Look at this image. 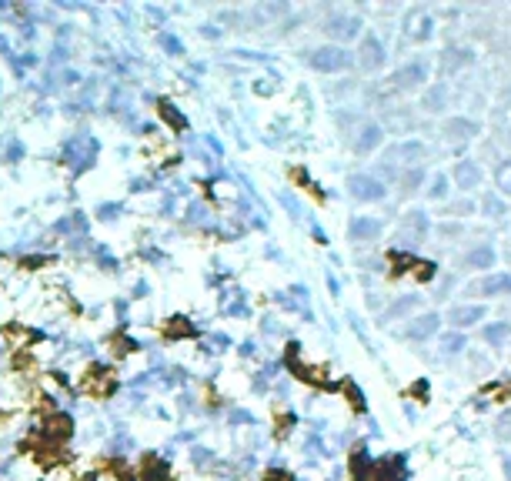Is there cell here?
Returning <instances> with one entry per match:
<instances>
[{
	"label": "cell",
	"instance_id": "6da1fadb",
	"mask_svg": "<svg viewBox=\"0 0 511 481\" xmlns=\"http://www.w3.org/2000/svg\"><path fill=\"white\" fill-rule=\"evenodd\" d=\"M77 391L84 394V398H94V401H107L117 394V374L110 364H100V361H90L84 374H80V381H77Z\"/></svg>",
	"mask_w": 511,
	"mask_h": 481
},
{
	"label": "cell",
	"instance_id": "7a4b0ae2",
	"mask_svg": "<svg viewBox=\"0 0 511 481\" xmlns=\"http://www.w3.org/2000/svg\"><path fill=\"white\" fill-rule=\"evenodd\" d=\"M37 435H41V441H47V445H64L74 438V418L67 415V411H51V415L37 418V428H33Z\"/></svg>",
	"mask_w": 511,
	"mask_h": 481
},
{
	"label": "cell",
	"instance_id": "3957f363",
	"mask_svg": "<svg viewBox=\"0 0 511 481\" xmlns=\"http://www.w3.org/2000/svg\"><path fill=\"white\" fill-rule=\"evenodd\" d=\"M137 481H174V471H171V461L164 455H154V451H144L141 461H137Z\"/></svg>",
	"mask_w": 511,
	"mask_h": 481
},
{
	"label": "cell",
	"instance_id": "277c9868",
	"mask_svg": "<svg viewBox=\"0 0 511 481\" xmlns=\"http://www.w3.org/2000/svg\"><path fill=\"white\" fill-rule=\"evenodd\" d=\"M0 338L11 344V351H33V344L41 341V331H33L31 324L11 321V324H0Z\"/></svg>",
	"mask_w": 511,
	"mask_h": 481
},
{
	"label": "cell",
	"instance_id": "5b68a950",
	"mask_svg": "<svg viewBox=\"0 0 511 481\" xmlns=\"http://www.w3.org/2000/svg\"><path fill=\"white\" fill-rule=\"evenodd\" d=\"M161 338L164 341H194L197 328H194V321H191V317L174 314V317H167V321L161 324Z\"/></svg>",
	"mask_w": 511,
	"mask_h": 481
},
{
	"label": "cell",
	"instance_id": "8992f818",
	"mask_svg": "<svg viewBox=\"0 0 511 481\" xmlns=\"http://www.w3.org/2000/svg\"><path fill=\"white\" fill-rule=\"evenodd\" d=\"M511 291V274H488L478 278L475 285H468V295H508Z\"/></svg>",
	"mask_w": 511,
	"mask_h": 481
},
{
	"label": "cell",
	"instance_id": "52a82bcc",
	"mask_svg": "<svg viewBox=\"0 0 511 481\" xmlns=\"http://www.w3.org/2000/svg\"><path fill=\"white\" fill-rule=\"evenodd\" d=\"M391 80H394V88L411 90V88H418L421 80H428V67H424V60H411V64H404Z\"/></svg>",
	"mask_w": 511,
	"mask_h": 481
},
{
	"label": "cell",
	"instance_id": "ba28073f",
	"mask_svg": "<svg viewBox=\"0 0 511 481\" xmlns=\"http://www.w3.org/2000/svg\"><path fill=\"white\" fill-rule=\"evenodd\" d=\"M311 64L317 70H341V67H348V54L341 47H321V51L311 54Z\"/></svg>",
	"mask_w": 511,
	"mask_h": 481
},
{
	"label": "cell",
	"instance_id": "9c48e42d",
	"mask_svg": "<svg viewBox=\"0 0 511 481\" xmlns=\"http://www.w3.org/2000/svg\"><path fill=\"white\" fill-rule=\"evenodd\" d=\"M157 117H161L174 134H184V131H187V117L181 114V107H177L174 100L157 97Z\"/></svg>",
	"mask_w": 511,
	"mask_h": 481
},
{
	"label": "cell",
	"instance_id": "30bf717a",
	"mask_svg": "<svg viewBox=\"0 0 511 481\" xmlns=\"http://www.w3.org/2000/svg\"><path fill=\"white\" fill-rule=\"evenodd\" d=\"M348 184H351V194L361 197V201H381V197H384V184L374 181V177H368V174L351 177Z\"/></svg>",
	"mask_w": 511,
	"mask_h": 481
},
{
	"label": "cell",
	"instance_id": "8fae6325",
	"mask_svg": "<svg viewBox=\"0 0 511 481\" xmlns=\"http://www.w3.org/2000/svg\"><path fill=\"white\" fill-rule=\"evenodd\" d=\"M11 371L21 374V378H37L41 374L37 351H11Z\"/></svg>",
	"mask_w": 511,
	"mask_h": 481
},
{
	"label": "cell",
	"instance_id": "7c38bea8",
	"mask_svg": "<svg viewBox=\"0 0 511 481\" xmlns=\"http://www.w3.org/2000/svg\"><path fill=\"white\" fill-rule=\"evenodd\" d=\"M107 351H110V358L127 361L131 354H137V341H131L124 331H114V334L107 338Z\"/></svg>",
	"mask_w": 511,
	"mask_h": 481
},
{
	"label": "cell",
	"instance_id": "4fadbf2b",
	"mask_svg": "<svg viewBox=\"0 0 511 481\" xmlns=\"http://www.w3.org/2000/svg\"><path fill=\"white\" fill-rule=\"evenodd\" d=\"M445 134L451 137V141H468V137H475V134H478V120H468V117L448 120Z\"/></svg>",
	"mask_w": 511,
	"mask_h": 481
},
{
	"label": "cell",
	"instance_id": "5bb4252c",
	"mask_svg": "<svg viewBox=\"0 0 511 481\" xmlns=\"http://www.w3.org/2000/svg\"><path fill=\"white\" fill-rule=\"evenodd\" d=\"M481 317H485V307L481 305H465V307H455V311H451V324H455V328H468V324H475Z\"/></svg>",
	"mask_w": 511,
	"mask_h": 481
},
{
	"label": "cell",
	"instance_id": "9a60e30c",
	"mask_svg": "<svg viewBox=\"0 0 511 481\" xmlns=\"http://www.w3.org/2000/svg\"><path fill=\"white\" fill-rule=\"evenodd\" d=\"M438 321H441L438 314H421V317H418V321L411 324V328H408V338H414V341L431 338V334L438 331Z\"/></svg>",
	"mask_w": 511,
	"mask_h": 481
},
{
	"label": "cell",
	"instance_id": "2e32d148",
	"mask_svg": "<svg viewBox=\"0 0 511 481\" xmlns=\"http://www.w3.org/2000/svg\"><path fill=\"white\" fill-rule=\"evenodd\" d=\"M358 60H361V67H378L381 60H384V47H381L378 37H368V41H364Z\"/></svg>",
	"mask_w": 511,
	"mask_h": 481
},
{
	"label": "cell",
	"instance_id": "e0dca14e",
	"mask_svg": "<svg viewBox=\"0 0 511 481\" xmlns=\"http://www.w3.org/2000/svg\"><path fill=\"white\" fill-rule=\"evenodd\" d=\"M455 181L465 187V191H468V187H475L481 181V167L475 164V161H461V164H458V171H455Z\"/></svg>",
	"mask_w": 511,
	"mask_h": 481
},
{
	"label": "cell",
	"instance_id": "ac0fdd59",
	"mask_svg": "<svg viewBox=\"0 0 511 481\" xmlns=\"http://www.w3.org/2000/svg\"><path fill=\"white\" fill-rule=\"evenodd\" d=\"M465 264L468 268H491V264H495V248H491V244H481L475 251H468Z\"/></svg>",
	"mask_w": 511,
	"mask_h": 481
},
{
	"label": "cell",
	"instance_id": "d6986e66",
	"mask_svg": "<svg viewBox=\"0 0 511 481\" xmlns=\"http://www.w3.org/2000/svg\"><path fill=\"white\" fill-rule=\"evenodd\" d=\"M381 137H384V134H381L378 124H368V127L361 131V137H358V144H354V147H358V154H368L371 147H378V144H381Z\"/></svg>",
	"mask_w": 511,
	"mask_h": 481
},
{
	"label": "cell",
	"instance_id": "ffe728a7",
	"mask_svg": "<svg viewBox=\"0 0 511 481\" xmlns=\"http://www.w3.org/2000/svg\"><path fill=\"white\" fill-rule=\"evenodd\" d=\"M378 231H381V224H378V221H371V218H358L354 224H351V238L368 240V238H374Z\"/></svg>",
	"mask_w": 511,
	"mask_h": 481
},
{
	"label": "cell",
	"instance_id": "44dd1931",
	"mask_svg": "<svg viewBox=\"0 0 511 481\" xmlns=\"http://www.w3.org/2000/svg\"><path fill=\"white\" fill-rule=\"evenodd\" d=\"M47 264H54V258H47V254H27V258L17 261V268L27 271V274H33V271H44Z\"/></svg>",
	"mask_w": 511,
	"mask_h": 481
},
{
	"label": "cell",
	"instance_id": "7402d4cb",
	"mask_svg": "<svg viewBox=\"0 0 511 481\" xmlns=\"http://www.w3.org/2000/svg\"><path fill=\"white\" fill-rule=\"evenodd\" d=\"M495 181H498L501 194H508V197H511V161H501L498 171H495Z\"/></svg>",
	"mask_w": 511,
	"mask_h": 481
},
{
	"label": "cell",
	"instance_id": "603a6c76",
	"mask_svg": "<svg viewBox=\"0 0 511 481\" xmlns=\"http://www.w3.org/2000/svg\"><path fill=\"white\" fill-rule=\"evenodd\" d=\"M354 27H358V21H351V17H337L334 27H327V33L334 31V33H341V37H354Z\"/></svg>",
	"mask_w": 511,
	"mask_h": 481
},
{
	"label": "cell",
	"instance_id": "cb8c5ba5",
	"mask_svg": "<svg viewBox=\"0 0 511 481\" xmlns=\"http://www.w3.org/2000/svg\"><path fill=\"white\" fill-rule=\"evenodd\" d=\"M445 107V88H435L424 97V110H441Z\"/></svg>",
	"mask_w": 511,
	"mask_h": 481
},
{
	"label": "cell",
	"instance_id": "d4e9b609",
	"mask_svg": "<svg viewBox=\"0 0 511 481\" xmlns=\"http://www.w3.org/2000/svg\"><path fill=\"white\" fill-rule=\"evenodd\" d=\"M428 194H431V197H445V194H448V181H445V177H441V174L431 177V187H428Z\"/></svg>",
	"mask_w": 511,
	"mask_h": 481
},
{
	"label": "cell",
	"instance_id": "484cf974",
	"mask_svg": "<svg viewBox=\"0 0 511 481\" xmlns=\"http://www.w3.org/2000/svg\"><path fill=\"white\" fill-rule=\"evenodd\" d=\"M508 331H511V324H495V328L485 331V338H488V341H498V338H505Z\"/></svg>",
	"mask_w": 511,
	"mask_h": 481
},
{
	"label": "cell",
	"instance_id": "4316f807",
	"mask_svg": "<svg viewBox=\"0 0 511 481\" xmlns=\"http://www.w3.org/2000/svg\"><path fill=\"white\" fill-rule=\"evenodd\" d=\"M498 438H501V441H505V438H511V411L498 421Z\"/></svg>",
	"mask_w": 511,
	"mask_h": 481
},
{
	"label": "cell",
	"instance_id": "83f0119b",
	"mask_svg": "<svg viewBox=\"0 0 511 481\" xmlns=\"http://www.w3.org/2000/svg\"><path fill=\"white\" fill-rule=\"evenodd\" d=\"M458 348H465V338H461V334H451V338H445V351H458Z\"/></svg>",
	"mask_w": 511,
	"mask_h": 481
},
{
	"label": "cell",
	"instance_id": "f1b7e54d",
	"mask_svg": "<svg viewBox=\"0 0 511 481\" xmlns=\"http://www.w3.org/2000/svg\"><path fill=\"white\" fill-rule=\"evenodd\" d=\"M264 481H294L288 471H278V468H271L268 475H264Z\"/></svg>",
	"mask_w": 511,
	"mask_h": 481
},
{
	"label": "cell",
	"instance_id": "f546056e",
	"mask_svg": "<svg viewBox=\"0 0 511 481\" xmlns=\"http://www.w3.org/2000/svg\"><path fill=\"white\" fill-rule=\"evenodd\" d=\"M418 184H421V171H418V167H414L411 174L404 177V187H408V191H414V187H418Z\"/></svg>",
	"mask_w": 511,
	"mask_h": 481
},
{
	"label": "cell",
	"instance_id": "4dcf8cb0",
	"mask_svg": "<svg viewBox=\"0 0 511 481\" xmlns=\"http://www.w3.org/2000/svg\"><path fill=\"white\" fill-rule=\"evenodd\" d=\"M485 211H488V214H495V218H498V214H501V201H495V197H488V201H485Z\"/></svg>",
	"mask_w": 511,
	"mask_h": 481
}]
</instances>
